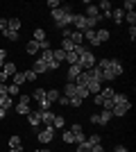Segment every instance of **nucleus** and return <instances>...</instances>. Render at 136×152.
<instances>
[{"mask_svg": "<svg viewBox=\"0 0 136 152\" xmlns=\"http://www.w3.org/2000/svg\"><path fill=\"white\" fill-rule=\"evenodd\" d=\"M79 68H82V70H91V68H93V66H95V55H93V52H84V55H82V57H79Z\"/></svg>", "mask_w": 136, "mask_h": 152, "instance_id": "1", "label": "nucleus"}, {"mask_svg": "<svg viewBox=\"0 0 136 152\" xmlns=\"http://www.w3.org/2000/svg\"><path fill=\"white\" fill-rule=\"evenodd\" d=\"M68 129H71V134H73V141H75V143H84L86 141V136H84V129H82V125H79V123H75V125H71L68 127Z\"/></svg>", "mask_w": 136, "mask_h": 152, "instance_id": "2", "label": "nucleus"}, {"mask_svg": "<svg viewBox=\"0 0 136 152\" xmlns=\"http://www.w3.org/2000/svg\"><path fill=\"white\" fill-rule=\"evenodd\" d=\"M84 16H86V18H95L97 23H100V20L104 18L102 14H100V9H97V5H93V2H89V5H86V12H84Z\"/></svg>", "mask_w": 136, "mask_h": 152, "instance_id": "3", "label": "nucleus"}, {"mask_svg": "<svg viewBox=\"0 0 136 152\" xmlns=\"http://www.w3.org/2000/svg\"><path fill=\"white\" fill-rule=\"evenodd\" d=\"M73 25H75V30H77V32L89 30V25H86V16H84V14H75V16H73Z\"/></svg>", "mask_w": 136, "mask_h": 152, "instance_id": "4", "label": "nucleus"}, {"mask_svg": "<svg viewBox=\"0 0 136 152\" xmlns=\"http://www.w3.org/2000/svg\"><path fill=\"white\" fill-rule=\"evenodd\" d=\"M36 136H39L41 143H50L52 136H55V129H52V127H43V129H39V134H36Z\"/></svg>", "mask_w": 136, "mask_h": 152, "instance_id": "5", "label": "nucleus"}, {"mask_svg": "<svg viewBox=\"0 0 136 152\" xmlns=\"http://www.w3.org/2000/svg\"><path fill=\"white\" fill-rule=\"evenodd\" d=\"M109 70H111V75H113V77H120V75L125 73L123 64L118 61V59H111V64H109Z\"/></svg>", "mask_w": 136, "mask_h": 152, "instance_id": "6", "label": "nucleus"}, {"mask_svg": "<svg viewBox=\"0 0 136 152\" xmlns=\"http://www.w3.org/2000/svg\"><path fill=\"white\" fill-rule=\"evenodd\" d=\"M129 109H132V104H113V109H111V116H113V118H120V116H125Z\"/></svg>", "mask_w": 136, "mask_h": 152, "instance_id": "7", "label": "nucleus"}, {"mask_svg": "<svg viewBox=\"0 0 136 152\" xmlns=\"http://www.w3.org/2000/svg\"><path fill=\"white\" fill-rule=\"evenodd\" d=\"M39 114H41V123H43L45 127H52V121H55V111L45 109V111H39Z\"/></svg>", "mask_w": 136, "mask_h": 152, "instance_id": "8", "label": "nucleus"}, {"mask_svg": "<svg viewBox=\"0 0 136 152\" xmlns=\"http://www.w3.org/2000/svg\"><path fill=\"white\" fill-rule=\"evenodd\" d=\"M95 39H97V45H102L109 41V30H104V27H97L95 30Z\"/></svg>", "mask_w": 136, "mask_h": 152, "instance_id": "9", "label": "nucleus"}, {"mask_svg": "<svg viewBox=\"0 0 136 152\" xmlns=\"http://www.w3.org/2000/svg\"><path fill=\"white\" fill-rule=\"evenodd\" d=\"M2 73H5V75L12 80V77L18 73V68H16V64H14V61H5V66H2Z\"/></svg>", "mask_w": 136, "mask_h": 152, "instance_id": "10", "label": "nucleus"}, {"mask_svg": "<svg viewBox=\"0 0 136 152\" xmlns=\"http://www.w3.org/2000/svg\"><path fill=\"white\" fill-rule=\"evenodd\" d=\"M86 89H89V95H95V93H100V89H102V82H97V80L91 77L89 84H86Z\"/></svg>", "mask_w": 136, "mask_h": 152, "instance_id": "11", "label": "nucleus"}, {"mask_svg": "<svg viewBox=\"0 0 136 152\" xmlns=\"http://www.w3.org/2000/svg\"><path fill=\"white\" fill-rule=\"evenodd\" d=\"M14 111H16L18 116H27L30 111H32V107L25 104V102H16V104H14Z\"/></svg>", "mask_w": 136, "mask_h": 152, "instance_id": "12", "label": "nucleus"}, {"mask_svg": "<svg viewBox=\"0 0 136 152\" xmlns=\"http://www.w3.org/2000/svg\"><path fill=\"white\" fill-rule=\"evenodd\" d=\"M75 93H77V84H75V82H66L64 93H61V95H66V98H75Z\"/></svg>", "mask_w": 136, "mask_h": 152, "instance_id": "13", "label": "nucleus"}, {"mask_svg": "<svg viewBox=\"0 0 136 152\" xmlns=\"http://www.w3.org/2000/svg\"><path fill=\"white\" fill-rule=\"evenodd\" d=\"M27 123H30L32 127H39V125H41V114H39V109L27 114Z\"/></svg>", "mask_w": 136, "mask_h": 152, "instance_id": "14", "label": "nucleus"}, {"mask_svg": "<svg viewBox=\"0 0 136 152\" xmlns=\"http://www.w3.org/2000/svg\"><path fill=\"white\" fill-rule=\"evenodd\" d=\"M79 73H82V68H79V64H73V66H68V82H75Z\"/></svg>", "mask_w": 136, "mask_h": 152, "instance_id": "15", "label": "nucleus"}, {"mask_svg": "<svg viewBox=\"0 0 136 152\" xmlns=\"http://www.w3.org/2000/svg\"><path fill=\"white\" fill-rule=\"evenodd\" d=\"M113 118L111 116V111H107V109H102L100 114H97V125H109V121Z\"/></svg>", "mask_w": 136, "mask_h": 152, "instance_id": "16", "label": "nucleus"}, {"mask_svg": "<svg viewBox=\"0 0 136 152\" xmlns=\"http://www.w3.org/2000/svg\"><path fill=\"white\" fill-rule=\"evenodd\" d=\"M109 18H113L116 23H123V20H125V12L120 9V7H111V16H109Z\"/></svg>", "mask_w": 136, "mask_h": 152, "instance_id": "17", "label": "nucleus"}, {"mask_svg": "<svg viewBox=\"0 0 136 152\" xmlns=\"http://www.w3.org/2000/svg\"><path fill=\"white\" fill-rule=\"evenodd\" d=\"M32 70L36 73V77H39V75H43V73H48V66H45V61L36 59V61H34V66H32Z\"/></svg>", "mask_w": 136, "mask_h": 152, "instance_id": "18", "label": "nucleus"}, {"mask_svg": "<svg viewBox=\"0 0 136 152\" xmlns=\"http://www.w3.org/2000/svg\"><path fill=\"white\" fill-rule=\"evenodd\" d=\"M59 95H61V93H59L57 89H50V91H45V100L50 102V104H57V100H59Z\"/></svg>", "mask_w": 136, "mask_h": 152, "instance_id": "19", "label": "nucleus"}, {"mask_svg": "<svg viewBox=\"0 0 136 152\" xmlns=\"http://www.w3.org/2000/svg\"><path fill=\"white\" fill-rule=\"evenodd\" d=\"M89 80H91L89 70H82V73L77 75V80H75V84H77V86H86V84H89Z\"/></svg>", "mask_w": 136, "mask_h": 152, "instance_id": "20", "label": "nucleus"}, {"mask_svg": "<svg viewBox=\"0 0 136 152\" xmlns=\"http://www.w3.org/2000/svg\"><path fill=\"white\" fill-rule=\"evenodd\" d=\"M20 27H23L20 18H7V30H12V32H18Z\"/></svg>", "mask_w": 136, "mask_h": 152, "instance_id": "21", "label": "nucleus"}, {"mask_svg": "<svg viewBox=\"0 0 136 152\" xmlns=\"http://www.w3.org/2000/svg\"><path fill=\"white\" fill-rule=\"evenodd\" d=\"M111 100H113V104H132L129 98H127L125 93H113V98H111Z\"/></svg>", "mask_w": 136, "mask_h": 152, "instance_id": "22", "label": "nucleus"}, {"mask_svg": "<svg viewBox=\"0 0 136 152\" xmlns=\"http://www.w3.org/2000/svg\"><path fill=\"white\" fill-rule=\"evenodd\" d=\"M66 127V118L64 116H59V114H55V121H52V129H64Z\"/></svg>", "mask_w": 136, "mask_h": 152, "instance_id": "23", "label": "nucleus"}, {"mask_svg": "<svg viewBox=\"0 0 136 152\" xmlns=\"http://www.w3.org/2000/svg\"><path fill=\"white\" fill-rule=\"evenodd\" d=\"M39 50H41V48H39V43H36L34 39H32V41H27V45H25V52H27V55H36Z\"/></svg>", "mask_w": 136, "mask_h": 152, "instance_id": "24", "label": "nucleus"}, {"mask_svg": "<svg viewBox=\"0 0 136 152\" xmlns=\"http://www.w3.org/2000/svg\"><path fill=\"white\" fill-rule=\"evenodd\" d=\"M14 107V98H9V95H2V98H0V109H12Z\"/></svg>", "mask_w": 136, "mask_h": 152, "instance_id": "25", "label": "nucleus"}, {"mask_svg": "<svg viewBox=\"0 0 136 152\" xmlns=\"http://www.w3.org/2000/svg\"><path fill=\"white\" fill-rule=\"evenodd\" d=\"M7 95H9V98H18L20 95V86H16V84H7Z\"/></svg>", "mask_w": 136, "mask_h": 152, "instance_id": "26", "label": "nucleus"}, {"mask_svg": "<svg viewBox=\"0 0 136 152\" xmlns=\"http://www.w3.org/2000/svg\"><path fill=\"white\" fill-rule=\"evenodd\" d=\"M71 41H73L75 45L84 43V34H82V32H77V30H73V32H71Z\"/></svg>", "mask_w": 136, "mask_h": 152, "instance_id": "27", "label": "nucleus"}, {"mask_svg": "<svg viewBox=\"0 0 136 152\" xmlns=\"http://www.w3.org/2000/svg\"><path fill=\"white\" fill-rule=\"evenodd\" d=\"M59 48H61L64 52H73L75 50V43H73L71 39H61V45H59Z\"/></svg>", "mask_w": 136, "mask_h": 152, "instance_id": "28", "label": "nucleus"}, {"mask_svg": "<svg viewBox=\"0 0 136 152\" xmlns=\"http://www.w3.org/2000/svg\"><path fill=\"white\" fill-rule=\"evenodd\" d=\"M97 9H100V14H109L111 12V2L109 0H100V2H97Z\"/></svg>", "mask_w": 136, "mask_h": 152, "instance_id": "29", "label": "nucleus"}, {"mask_svg": "<svg viewBox=\"0 0 136 152\" xmlns=\"http://www.w3.org/2000/svg\"><path fill=\"white\" fill-rule=\"evenodd\" d=\"M9 148H23V139H20L18 134L9 136Z\"/></svg>", "mask_w": 136, "mask_h": 152, "instance_id": "30", "label": "nucleus"}, {"mask_svg": "<svg viewBox=\"0 0 136 152\" xmlns=\"http://www.w3.org/2000/svg\"><path fill=\"white\" fill-rule=\"evenodd\" d=\"M86 143H89V145H100V143H102V136H100V134H91V136H86Z\"/></svg>", "mask_w": 136, "mask_h": 152, "instance_id": "31", "label": "nucleus"}, {"mask_svg": "<svg viewBox=\"0 0 136 152\" xmlns=\"http://www.w3.org/2000/svg\"><path fill=\"white\" fill-rule=\"evenodd\" d=\"M52 59L61 64V61H64V59H66V52L61 50V48H57V50H52Z\"/></svg>", "mask_w": 136, "mask_h": 152, "instance_id": "32", "label": "nucleus"}, {"mask_svg": "<svg viewBox=\"0 0 136 152\" xmlns=\"http://www.w3.org/2000/svg\"><path fill=\"white\" fill-rule=\"evenodd\" d=\"M34 41H36V43L45 41V30L43 27H36V30H34Z\"/></svg>", "mask_w": 136, "mask_h": 152, "instance_id": "33", "label": "nucleus"}, {"mask_svg": "<svg viewBox=\"0 0 136 152\" xmlns=\"http://www.w3.org/2000/svg\"><path fill=\"white\" fill-rule=\"evenodd\" d=\"M89 75L93 77V80H97V82H102V70L97 68V66H93V68L89 70Z\"/></svg>", "mask_w": 136, "mask_h": 152, "instance_id": "34", "label": "nucleus"}, {"mask_svg": "<svg viewBox=\"0 0 136 152\" xmlns=\"http://www.w3.org/2000/svg\"><path fill=\"white\" fill-rule=\"evenodd\" d=\"M23 82H25V73H20V70H18V73H16V75L12 77V84H16V86H20V84H23Z\"/></svg>", "mask_w": 136, "mask_h": 152, "instance_id": "35", "label": "nucleus"}, {"mask_svg": "<svg viewBox=\"0 0 136 152\" xmlns=\"http://www.w3.org/2000/svg\"><path fill=\"white\" fill-rule=\"evenodd\" d=\"M100 95H102L104 100H111V98H113V89H111V86H104V89H100Z\"/></svg>", "mask_w": 136, "mask_h": 152, "instance_id": "36", "label": "nucleus"}, {"mask_svg": "<svg viewBox=\"0 0 136 152\" xmlns=\"http://www.w3.org/2000/svg\"><path fill=\"white\" fill-rule=\"evenodd\" d=\"M134 7H136V2H134V0H125V2H123V7H120V9H123V12L127 14V12H134Z\"/></svg>", "mask_w": 136, "mask_h": 152, "instance_id": "37", "label": "nucleus"}, {"mask_svg": "<svg viewBox=\"0 0 136 152\" xmlns=\"http://www.w3.org/2000/svg\"><path fill=\"white\" fill-rule=\"evenodd\" d=\"M64 61H68V66H73V64L79 61V57L75 55V52H66V59H64Z\"/></svg>", "mask_w": 136, "mask_h": 152, "instance_id": "38", "label": "nucleus"}, {"mask_svg": "<svg viewBox=\"0 0 136 152\" xmlns=\"http://www.w3.org/2000/svg\"><path fill=\"white\" fill-rule=\"evenodd\" d=\"M32 98H34V100H36V102L45 100V89H36V91H34V93H32Z\"/></svg>", "mask_w": 136, "mask_h": 152, "instance_id": "39", "label": "nucleus"}, {"mask_svg": "<svg viewBox=\"0 0 136 152\" xmlns=\"http://www.w3.org/2000/svg\"><path fill=\"white\" fill-rule=\"evenodd\" d=\"M75 55H77V57H82V55H84V52H89V45H84V43H79V45H75Z\"/></svg>", "mask_w": 136, "mask_h": 152, "instance_id": "40", "label": "nucleus"}, {"mask_svg": "<svg viewBox=\"0 0 136 152\" xmlns=\"http://www.w3.org/2000/svg\"><path fill=\"white\" fill-rule=\"evenodd\" d=\"M79 98V100H84V98H89V89L86 86H77V93H75Z\"/></svg>", "mask_w": 136, "mask_h": 152, "instance_id": "41", "label": "nucleus"}, {"mask_svg": "<svg viewBox=\"0 0 136 152\" xmlns=\"http://www.w3.org/2000/svg\"><path fill=\"white\" fill-rule=\"evenodd\" d=\"M41 61H45V64L52 61V48L50 50H41Z\"/></svg>", "mask_w": 136, "mask_h": 152, "instance_id": "42", "label": "nucleus"}, {"mask_svg": "<svg viewBox=\"0 0 136 152\" xmlns=\"http://www.w3.org/2000/svg\"><path fill=\"white\" fill-rule=\"evenodd\" d=\"M5 34V39H9V41H18V32H12V30H5L2 32Z\"/></svg>", "mask_w": 136, "mask_h": 152, "instance_id": "43", "label": "nucleus"}, {"mask_svg": "<svg viewBox=\"0 0 136 152\" xmlns=\"http://www.w3.org/2000/svg\"><path fill=\"white\" fill-rule=\"evenodd\" d=\"M23 73H25V82H34V80H36V73H34L32 68H30V70H23Z\"/></svg>", "mask_w": 136, "mask_h": 152, "instance_id": "44", "label": "nucleus"}, {"mask_svg": "<svg viewBox=\"0 0 136 152\" xmlns=\"http://www.w3.org/2000/svg\"><path fill=\"white\" fill-rule=\"evenodd\" d=\"M61 139H64V143H75V141H73V134H71V129H64Z\"/></svg>", "mask_w": 136, "mask_h": 152, "instance_id": "45", "label": "nucleus"}, {"mask_svg": "<svg viewBox=\"0 0 136 152\" xmlns=\"http://www.w3.org/2000/svg\"><path fill=\"white\" fill-rule=\"evenodd\" d=\"M125 20H127L129 25H136V14L134 12H127V14H125Z\"/></svg>", "mask_w": 136, "mask_h": 152, "instance_id": "46", "label": "nucleus"}, {"mask_svg": "<svg viewBox=\"0 0 136 152\" xmlns=\"http://www.w3.org/2000/svg\"><path fill=\"white\" fill-rule=\"evenodd\" d=\"M91 150H93V145H89L86 141H84V143H79V145H77V152H91Z\"/></svg>", "mask_w": 136, "mask_h": 152, "instance_id": "47", "label": "nucleus"}, {"mask_svg": "<svg viewBox=\"0 0 136 152\" xmlns=\"http://www.w3.org/2000/svg\"><path fill=\"white\" fill-rule=\"evenodd\" d=\"M68 104H71V107H82V100L75 95V98H71V100H68Z\"/></svg>", "mask_w": 136, "mask_h": 152, "instance_id": "48", "label": "nucleus"}, {"mask_svg": "<svg viewBox=\"0 0 136 152\" xmlns=\"http://www.w3.org/2000/svg\"><path fill=\"white\" fill-rule=\"evenodd\" d=\"M30 100H32V95H27V93H20V95H18V102H25V104H30Z\"/></svg>", "mask_w": 136, "mask_h": 152, "instance_id": "49", "label": "nucleus"}, {"mask_svg": "<svg viewBox=\"0 0 136 152\" xmlns=\"http://www.w3.org/2000/svg\"><path fill=\"white\" fill-rule=\"evenodd\" d=\"M45 66H48V70H59V61H55V59H52V61H48Z\"/></svg>", "mask_w": 136, "mask_h": 152, "instance_id": "50", "label": "nucleus"}, {"mask_svg": "<svg viewBox=\"0 0 136 152\" xmlns=\"http://www.w3.org/2000/svg\"><path fill=\"white\" fill-rule=\"evenodd\" d=\"M93 102H95L97 107H102V102H104V98H102V95H100V93H95V95H93Z\"/></svg>", "mask_w": 136, "mask_h": 152, "instance_id": "51", "label": "nucleus"}, {"mask_svg": "<svg viewBox=\"0 0 136 152\" xmlns=\"http://www.w3.org/2000/svg\"><path fill=\"white\" fill-rule=\"evenodd\" d=\"M68 100H71V98H66V95H59L57 104H61V107H66V104H68Z\"/></svg>", "mask_w": 136, "mask_h": 152, "instance_id": "52", "label": "nucleus"}, {"mask_svg": "<svg viewBox=\"0 0 136 152\" xmlns=\"http://www.w3.org/2000/svg\"><path fill=\"white\" fill-rule=\"evenodd\" d=\"M48 7H50V12H52V9H57V7H59V2H57V0H48Z\"/></svg>", "mask_w": 136, "mask_h": 152, "instance_id": "53", "label": "nucleus"}, {"mask_svg": "<svg viewBox=\"0 0 136 152\" xmlns=\"http://www.w3.org/2000/svg\"><path fill=\"white\" fill-rule=\"evenodd\" d=\"M129 39H132V41L136 39V25H129Z\"/></svg>", "mask_w": 136, "mask_h": 152, "instance_id": "54", "label": "nucleus"}, {"mask_svg": "<svg viewBox=\"0 0 136 152\" xmlns=\"http://www.w3.org/2000/svg\"><path fill=\"white\" fill-rule=\"evenodd\" d=\"M7 30V18H0V34Z\"/></svg>", "mask_w": 136, "mask_h": 152, "instance_id": "55", "label": "nucleus"}, {"mask_svg": "<svg viewBox=\"0 0 136 152\" xmlns=\"http://www.w3.org/2000/svg\"><path fill=\"white\" fill-rule=\"evenodd\" d=\"M91 152H107V150H104L102 143H100V145H93V150H91Z\"/></svg>", "mask_w": 136, "mask_h": 152, "instance_id": "56", "label": "nucleus"}, {"mask_svg": "<svg viewBox=\"0 0 136 152\" xmlns=\"http://www.w3.org/2000/svg\"><path fill=\"white\" fill-rule=\"evenodd\" d=\"M113 152H127V148H125V145H116V148H113Z\"/></svg>", "mask_w": 136, "mask_h": 152, "instance_id": "57", "label": "nucleus"}, {"mask_svg": "<svg viewBox=\"0 0 136 152\" xmlns=\"http://www.w3.org/2000/svg\"><path fill=\"white\" fill-rule=\"evenodd\" d=\"M9 152H23V148H9Z\"/></svg>", "mask_w": 136, "mask_h": 152, "instance_id": "58", "label": "nucleus"}, {"mask_svg": "<svg viewBox=\"0 0 136 152\" xmlns=\"http://www.w3.org/2000/svg\"><path fill=\"white\" fill-rule=\"evenodd\" d=\"M5 116H7V111H5V109H0V121H2Z\"/></svg>", "mask_w": 136, "mask_h": 152, "instance_id": "59", "label": "nucleus"}, {"mask_svg": "<svg viewBox=\"0 0 136 152\" xmlns=\"http://www.w3.org/2000/svg\"><path fill=\"white\" fill-rule=\"evenodd\" d=\"M34 152H50L48 148H39V150H34Z\"/></svg>", "mask_w": 136, "mask_h": 152, "instance_id": "60", "label": "nucleus"}]
</instances>
